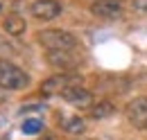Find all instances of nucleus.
I'll return each instance as SVG.
<instances>
[{"instance_id": "nucleus-1", "label": "nucleus", "mask_w": 147, "mask_h": 140, "mask_svg": "<svg viewBox=\"0 0 147 140\" xmlns=\"http://www.w3.org/2000/svg\"><path fill=\"white\" fill-rule=\"evenodd\" d=\"M38 43L50 52V50H77L79 48V41L73 32L68 30H41L38 32Z\"/></svg>"}, {"instance_id": "nucleus-2", "label": "nucleus", "mask_w": 147, "mask_h": 140, "mask_svg": "<svg viewBox=\"0 0 147 140\" xmlns=\"http://www.w3.org/2000/svg\"><path fill=\"white\" fill-rule=\"evenodd\" d=\"M30 86V75L9 59H0V88L9 90H23Z\"/></svg>"}, {"instance_id": "nucleus-3", "label": "nucleus", "mask_w": 147, "mask_h": 140, "mask_svg": "<svg viewBox=\"0 0 147 140\" xmlns=\"http://www.w3.org/2000/svg\"><path fill=\"white\" fill-rule=\"evenodd\" d=\"M73 84H82V79L77 75H68V72H61V75H52L48 77L43 84H41V95L45 97H52V95H61L63 90Z\"/></svg>"}, {"instance_id": "nucleus-4", "label": "nucleus", "mask_w": 147, "mask_h": 140, "mask_svg": "<svg viewBox=\"0 0 147 140\" xmlns=\"http://www.w3.org/2000/svg\"><path fill=\"white\" fill-rule=\"evenodd\" d=\"M61 97H63L66 104L75 106V108H91V106L95 104V102H93V93L88 88H84L82 84L68 86L63 93H61Z\"/></svg>"}, {"instance_id": "nucleus-5", "label": "nucleus", "mask_w": 147, "mask_h": 140, "mask_svg": "<svg viewBox=\"0 0 147 140\" xmlns=\"http://www.w3.org/2000/svg\"><path fill=\"white\" fill-rule=\"evenodd\" d=\"M91 14L102 20H118V18H122L125 9H122L120 0H93Z\"/></svg>"}, {"instance_id": "nucleus-6", "label": "nucleus", "mask_w": 147, "mask_h": 140, "mask_svg": "<svg viewBox=\"0 0 147 140\" xmlns=\"http://www.w3.org/2000/svg\"><path fill=\"white\" fill-rule=\"evenodd\" d=\"M125 115L136 129H147V95L131 100L125 108Z\"/></svg>"}, {"instance_id": "nucleus-7", "label": "nucleus", "mask_w": 147, "mask_h": 140, "mask_svg": "<svg viewBox=\"0 0 147 140\" xmlns=\"http://www.w3.org/2000/svg\"><path fill=\"white\" fill-rule=\"evenodd\" d=\"M61 2L59 0H34L30 5V14L36 20H55L61 14Z\"/></svg>"}, {"instance_id": "nucleus-8", "label": "nucleus", "mask_w": 147, "mask_h": 140, "mask_svg": "<svg viewBox=\"0 0 147 140\" xmlns=\"http://www.w3.org/2000/svg\"><path fill=\"white\" fill-rule=\"evenodd\" d=\"M48 61L55 68H63V70H73L79 63V54L75 50H50L48 52Z\"/></svg>"}, {"instance_id": "nucleus-9", "label": "nucleus", "mask_w": 147, "mask_h": 140, "mask_svg": "<svg viewBox=\"0 0 147 140\" xmlns=\"http://www.w3.org/2000/svg\"><path fill=\"white\" fill-rule=\"evenodd\" d=\"M2 32L7 36H11V38H18V36H23L27 32V23L18 14H9V16H5V20H2Z\"/></svg>"}, {"instance_id": "nucleus-10", "label": "nucleus", "mask_w": 147, "mask_h": 140, "mask_svg": "<svg viewBox=\"0 0 147 140\" xmlns=\"http://www.w3.org/2000/svg\"><path fill=\"white\" fill-rule=\"evenodd\" d=\"M61 129L66 131V133H73V136H79V133H84L86 131V122H84V118H79V115H61Z\"/></svg>"}, {"instance_id": "nucleus-11", "label": "nucleus", "mask_w": 147, "mask_h": 140, "mask_svg": "<svg viewBox=\"0 0 147 140\" xmlns=\"http://www.w3.org/2000/svg\"><path fill=\"white\" fill-rule=\"evenodd\" d=\"M115 113V104L109 102V100H102V102H95V104L88 108V115L93 120H104V118H111Z\"/></svg>"}, {"instance_id": "nucleus-12", "label": "nucleus", "mask_w": 147, "mask_h": 140, "mask_svg": "<svg viewBox=\"0 0 147 140\" xmlns=\"http://www.w3.org/2000/svg\"><path fill=\"white\" fill-rule=\"evenodd\" d=\"M41 129H43V122L36 120V118H30V120H25V122L20 124V131H23L25 136H36Z\"/></svg>"}, {"instance_id": "nucleus-13", "label": "nucleus", "mask_w": 147, "mask_h": 140, "mask_svg": "<svg viewBox=\"0 0 147 140\" xmlns=\"http://www.w3.org/2000/svg\"><path fill=\"white\" fill-rule=\"evenodd\" d=\"M14 52V48L9 45V41H7V34L2 32L0 34V54H11Z\"/></svg>"}, {"instance_id": "nucleus-14", "label": "nucleus", "mask_w": 147, "mask_h": 140, "mask_svg": "<svg viewBox=\"0 0 147 140\" xmlns=\"http://www.w3.org/2000/svg\"><path fill=\"white\" fill-rule=\"evenodd\" d=\"M5 95H7V90H5V88H0V102H2V97H5Z\"/></svg>"}, {"instance_id": "nucleus-15", "label": "nucleus", "mask_w": 147, "mask_h": 140, "mask_svg": "<svg viewBox=\"0 0 147 140\" xmlns=\"http://www.w3.org/2000/svg\"><path fill=\"white\" fill-rule=\"evenodd\" d=\"M43 140H57V138H55V136H45Z\"/></svg>"}]
</instances>
